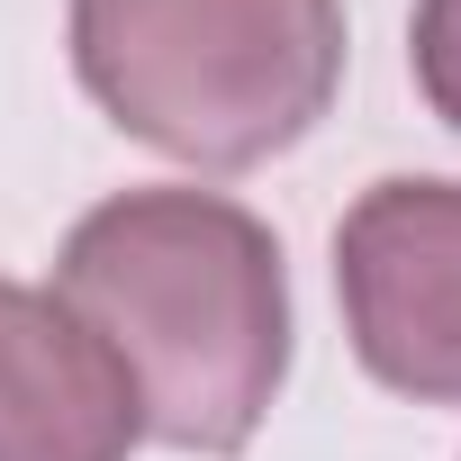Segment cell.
<instances>
[{"mask_svg": "<svg viewBox=\"0 0 461 461\" xmlns=\"http://www.w3.org/2000/svg\"><path fill=\"white\" fill-rule=\"evenodd\" d=\"M55 299L127 371L145 443L245 452L290 380L281 236L226 190H118L55 254Z\"/></svg>", "mask_w": 461, "mask_h": 461, "instance_id": "6da1fadb", "label": "cell"}, {"mask_svg": "<svg viewBox=\"0 0 461 461\" xmlns=\"http://www.w3.org/2000/svg\"><path fill=\"white\" fill-rule=\"evenodd\" d=\"M82 91L190 172L290 154L344 91V0H73Z\"/></svg>", "mask_w": 461, "mask_h": 461, "instance_id": "7a4b0ae2", "label": "cell"}, {"mask_svg": "<svg viewBox=\"0 0 461 461\" xmlns=\"http://www.w3.org/2000/svg\"><path fill=\"white\" fill-rule=\"evenodd\" d=\"M335 299L353 362L416 398L461 407V181L389 172L335 226Z\"/></svg>", "mask_w": 461, "mask_h": 461, "instance_id": "3957f363", "label": "cell"}, {"mask_svg": "<svg viewBox=\"0 0 461 461\" xmlns=\"http://www.w3.org/2000/svg\"><path fill=\"white\" fill-rule=\"evenodd\" d=\"M145 443L127 371L28 281H0V461H127Z\"/></svg>", "mask_w": 461, "mask_h": 461, "instance_id": "277c9868", "label": "cell"}, {"mask_svg": "<svg viewBox=\"0 0 461 461\" xmlns=\"http://www.w3.org/2000/svg\"><path fill=\"white\" fill-rule=\"evenodd\" d=\"M407 64H416V91L443 127H461V0H416L407 19Z\"/></svg>", "mask_w": 461, "mask_h": 461, "instance_id": "5b68a950", "label": "cell"}]
</instances>
